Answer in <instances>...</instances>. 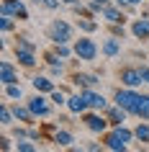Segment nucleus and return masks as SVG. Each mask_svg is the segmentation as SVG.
Segmentation results:
<instances>
[{"label":"nucleus","mask_w":149,"mask_h":152,"mask_svg":"<svg viewBox=\"0 0 149 152\" xmlns=\"http://www.w3.org/2000/svg\"><path fill=\"white\" fill-rule=\"evenodd\" d=\"M131 139H136V137H134V129L118 124V126H113L108 134H105V147L113 150V152H126Z\"/></svg>","instance_id":"1"},{"label":"nucleus","mask_w":149,"mask_h":152,"mask_svg":"<svg viewBox=\"0 0 149 152\" xmlns=\"http://www.w3.org/2000/svg\"><path fill=\"white\" fill-rule=\"evenodd\" d=\"M141 98H144V93H139L136 88H118L116 93H113V103L124 106L126 111L131 113V116H136L139 113V106H141Z\"/></svg>","instance_id":"2"},{"label":"nucleus","mask_w":149,"mask_h":152,"mask_svg":"<svg viewBox=\"0 0 149 152\" xmlns=\"http://www.w3.org/2000/svg\"><path fill=\"white\" fill-rule=\"evenodd\" d=\"M72 36H75V28L72 23L62 21V18H54L47 28V39H52V44H70Z\"/></svg>","instance_id":"3"},{"label":"nucleus","mask_w":149,"mask_h":152,"mask_svg":"<svg viewBox=\"0 0 149 152\" xmlns=\"http://www.w3.org/2000/svg\"><path fill=\"white\" fill-rule=\"evenodd\" d=\"M75 57L77 59H82V62H95L98 59V54H100V47H98V41L90 39V36H80V39H75Z\"/></svg>","instance_id":"4"},{"label":"nucleus","mask_w":149,"mask_h":152,"mask_svg":"<svg viewBox=\"0 0 149 152\" xmlns=\"http://www.w3.org/2000/svg\"><path fill=\"white\" fill-rule=\"evenodd\" d=\"M82 124H85V129H90L93 134H105L108 126H110L108 116H105L103 111H93V108L82 113Z\"/></svg>","instance_id":"5"},{"label":"nucleus","mask_w":149,"mask_h":152,"mask_svg":"<svg viewBox=\"0 0 149 152\" xmlns=\"http://www.w3.org/2000/svg\"><path fill=\"white\" fill-rule=\"evenodd\" d=\"M52 98H47V93H36L33 98H28V108L33 111V116H39V119H47L49 113H52V103H49Z\"/></svg>","instance_id":"6"},{"label":"nucleus","mask_w":149,"mask_h":152,"mask_svg":"<svg viewBox=\"0 0 149 152\" xmlns=\"http://www.w3.org/2000/svg\"><path fill=\"white\" fill-rule=\"evenodd\" d=\"M121 52H124L121 36L110 34V36H105V39H103V44H100V54L105 57V59H116V57H121Z\"/></svg>","instance_id":"7"},{"label":"nucleus","mask_w":149,"mask_h":152,"mask_svg":"<svg viewBox=\"0 0 149 152\" xmlns=\"http://www.w3.org/2000/svg\"><path fill=\"white\" fill-rule=\"evenodd\" d=\"M0 10H3L5 16L18 18V21H28V8H26L21 0H3V3H0Z\"/></svg>","instance_id":"8"},{"label":"nucleus","mask_w":149,"mask_h":152,"mask_svg":"<svg viewBox=\"0 0 149 152\" xmlns=\"http://www.w3.org/2000/svg\"><path fill=\"white\" fill-rule=\"evenodd\" d=\"M118 80H121V85H126V88H141V85H144L139 67H121V70H118Z\"/></svg>","instance_id":"9"},{"label":"nucleus","mask_w":149,"mask_h":152,"mask_svg":"<svg viewBox=\"0 0 149 152\" xmlns=\"http://www.w3.org/2000/svg\"><path fill=\"white\" fill-rule=\"evenodd\" d=\"M80 93H82V98H85L87 101V106H90V108H93V111H105V108H108V98L103 96V93H98V90L95 88H87V90H80Z\"/></svg>","instance_id":"10"},{"label":"nucleus","mask_w":149,"mask_h":152,"mask_svg":"<svg viewBox=\"0 0 149 152\" xmlns=\"http://www.w3.org/2000/svg\"><path fill=\"white\" fill-rule=\"evenodd\" d=\"M31 85H33L36 93H47V96H52V93L57 90L52 75H33V77H31Z\"/></svg>","instance_id":"11"},{"label":"nucleus","mask_w":149,"mask_h":152,"mask_svg":"<svg viewBox=\"0 0 149 152\" xmlns=\"http://www.w3.org/2000/svg\"><path fill=\"white\" fill-rule=\"evenodd\" d=\"M0 83H3V85L18 83V67L10 62V59H3V62H0Z\"/></svg>","instance_id":"12"},{"label":"nucleus","mask_w":149,"mask_h":152,"mask_svg":"<svg viewBox=\"0 0 149 152\" xmlns=\"http://www.w3.org/2000/svg\"><path fill=\"white\" fill-rule=\"evenodd\" d=\"M72 83H75L80 90H87V88H95V85L100 83V77L93 75V72H75V75H72Z\"/></svg>","instance_id":"13"},{"label":"nucleus","mask_w":149,"mask_h":152,"mask_svg":"<svg viewBox=\"0 0 149 152\" xmlns=\"http://www.w3.org/2000/svg\"><path fill=\"white\" fill-rule=\"evenodd\" d=\"M67 111L75 113V116H82L85 111H90V106H87V101L82 98V93H75V96L67 98Z\"/></svg>","instance_id":"14"},{"label":"nucleus","mask_w":149,"mask_h":152,"mask_svg":"<svg viewBox=\"0 0 149 152\" xmlns=\"http://www.w3.org/2000/svg\"><path fill=\"white\" fill-rule=\"evenodd\" d=\"M105 116H108V121H110V126H118V124H124L126 121V116H129V111H126L124 106H118V103H110L108 108H105Z\"/></svg>","instance_id":"15"},{"label":"nucleus","mask_w":149,"mask_h":152,"mask_svg":"<svg viewBox=\"0 0 149 152\" xmlns=\"http://www.w3.org/2000/svg\"><path fill=\"white\" fill-rule=\"evenodd\" d=\"M131 36L134 39H139V41H149V18H136L131 23Z\"/></svg>","instance_id":"16"},{"label":"nucleus","mask_w":149,"mask_h":152,"mask_svg":"<svg viewBox=\"0 0 149 152\" xmlns=\"http://www.w3.org/2000/svg\"><path fill=\"white\" fill-rule=\"evenodd\" d=\"M16 59H18V64H21V67H28V70H31V67H36V62H39L33 49H16Z\"/></svg>","instance_id":"17"},{"label":"nucleus","mask_w":149,"mask_h":152,"mask_svg":"<svg viewBox=\"0 0 149 152\" xmlns=\"http://www.w3.org/2000/svg\"><path fill=\"white\" fill-rule=\"evenodd\" d=\"M100 16L105 18L108 23H124V21H126V18H124V10L118 8V5H105Z\"/></svg>","instance_id":"18"},{"label":"nucleus","mask_w":149,"mask_h":152,"mask_svg":"<svg viewBox=\"0 0 149 152\" xmlns=\"http://www.w3.org/2000/svg\"><path fill=\"white\" fill-rule=\"evenodd\" d=\"M13 113H16V121H23V124H28V126H31L33 124V119H36V116H33V111L31 108H28V103L26 106H13Z\"/></svg>","instance_id":"19"},{"label":"nucleus","mask_w":149,"mask_h":152,"mask_svg":"<svg viewBox=\"0 0 149 152\" xmlns=\"http://www.w3.org/2000/svg\"><path fill=\"white\" fill-rule=\"evenodd\" d=\"M3 96H5V101H21V98H23V88H21L18 83L3 85Z\"/></svg>","instance_id":"20"},{"label":"nucleus","mask_w":149,"mask_h":152,"mask_svg":"<svg viewBox=\"0 0 149 152\" xmlns=\"http://www.w3.org/2000/svg\"><path fill=\"white\" fill-rule=\"evenodd\" d=\"M72 142H75L72 132H67V129H57V132H54V144H57V147H70Z\"/></svg>","instance_id":"21"},{"label":"nucleus","mask_w":149,"mask_h":152,"mask_svg":"<svg viewBox=\"0 0 149 152\" xmlns=\"http://www.w3.org/2000/svg\"><path fill=\"white\" fill-rule=\"evenodd\" d=\"M16 121V113H13V106H8V103H3L0 106V126H5L8 129L10 124Z\"/></svg>","instance_id":"22"},{"label":"nucleus","mask_w":149,"mask_h":152,"mask_svg":"<svg viewBox=\"0 0 149 152\" xmlns=\"http://www.w3.org/2000/svg\"><path fill=\"white\" fill-rule=\"evenodd\" d=\"M134 137L141 144H149V121H139V126L134 129Z\"/></svg>","instance_id":"23"},{"label":"nucleus","mask_w":149,"mask_h":152,"mask_svg":"<svg viewBox=\"0 0 149 152\" xmlns=\"http://www.w3.org/2000/svg\"><path fill=\"white\" fill-rule=\"evenodd\" d=\"M77 28H80V31H85V34H93L95 28H98V21H93V16H82L77 21Z\"/></svg>","instance_id":"24"},{"label":"nucleus","mask_w":149,"mask_h":152,"mask_svg":"<svg viewBox=\"0 0 149 152\" xmlns=\"http://www.w3.org/2000/svg\"><path fill=\"white\" fill-rule=\"evenodd\" d=\"M54 54L59 59H70L75 54V47H70V44H54Z\"/></svg>","instance_id":"25"},{"label":"nucleus","mask_w":149,"mask_h":152,"mask_svg":"<svg viewBox=\"0 0 149 152\" xmlns=\"http://www.w3.org/2000/svg\"><path fill=\"white\" fill-rule=\"evenodd\" d=\"M13 28H16V18H13V16H5V13H3V18H0V31H3V36H8Z\"/></svg>","instance_id":"26"},{"label":"nucleus","mask_w":149,"mask_h":152,"mask_svg":"<svg viewBox=\"0 0 149 152\" xmlns=\"http://www.w3.org/2000/svg\"><path fill=\"white\" fill-rule=\"evenodd\" d=\"M16 150L18 152H36L39 147H36L31 139H26V137H23V139H18V142H16Z\"/></svg>","instance_id":"27"},{"label":"nucleus","mask_w":149,"mask_h":152,"mask_svg":"<svg viewBox=\"0 0 149 152\" xmlns=\"http://www.w3.org/2000/svg\"><path fill=\"white\" fill-rule=\"evenodd\" d=\"M139 121H149V96L144 93V98H141V106H139Z\"/></svg>","instance_id":"28"},{"label":"nucleus","mask_w":149,"mask_h":152,"mask_svg":"<svg viewBox=\"0 0 149 152\" xmlns=\"http://www.w3.org/2000/svg\"><path fill=\"white\" fill-rule=\"evenodd\" d=\"M16 49H33V52H36V44H33L28 36H16Z\"/></svg>","instance_id":"29"},{"label":"nucleus","mask_w":149,"mask_h":152,"mask_svg":"<svg viewBox=\"0 0 149 152\" xmlns=\"http://www.w3.org/2000/svg\"><path fill=\"white\" fill-rule=\"evenodd\" d=\"M39 8H47V10H57L59 5H62V0H33Z\"/></svg>","instance_id":"30"},{"label":"nucleus","mask_w":149,"mask_h":152,"mask_svg":"<svg viewBox=\"0 0 149 152\" xmlns=\"http://www.w3.org/2000/svg\"><path fill=\"white\" fill-rule=\"evenodd\" d=\"M49 98H52V103H54V106H67V98H70V96H64V90H54Z\"/></svg>","instance_id":"31"},{"label":"nucleus","mask_w":149,"mask_h":152,"mask_svg":"<svg viewBox=\"0 0 149 152\" xmlns=\"http://www.w3.org/2000/svg\"><path fill=\"white\" fill-rule=\"evenodd\" d=\"M62 72H64V64L62 62H52V64H49V75H52V77H59Z\"/></svg>","instance_id":"32"},{"label":"nucleus","mask_w":149,"mask_h":152,"mask_svg":"<svg viewBox=\"0 0 149 152\" xmlns=\"http://www.w3.org/2000/svg\"><path fill=\"white\" fill-rule=\"evenodd\" d=\"M0 150H3V152H10V150H16V144H10L8 137H0Z\"/></svg>","instance_id":"33"},{"label":"nucleus","mask_w":149,"mask_h":152,"mask_svg":"<svg viewBox=\"0 0 149 152\" xmlns=\"http://www.w3.org/2000/svg\"><path fill=\"white\" fill-rule=\"evenodd\" d=\"M139 72H141V80H144V85H149V62H147V64H141Z\"/></svg>","instance_id":"34"},{"label":"nucleus","mask_w":149,"mask_h":152,"mask_svg":"<svg viewBox=\"0 0 149 152\" xmlns=\"http://www.w3.org/2000/svg\"><path fill=\"white\" fill-rule=\"evenodd\" d=\"M13 134H16V139H23V137H28V132H26L23 126H18L16 132H13Z\"/></svg>","instance_id":"35"},{"label":"nucleus","mask_w":149,"mask_h":152,"mask_svg":"<svg viewBox=\"0 0 149 152\" xmlns=\"http://www.w3.org/2000/svg\"><path fill=\"white\" fill-rule=\"evenodd\" d=\"M62 5H72L75 8V5H80V0H62Z\"/></svg>","instance_id":"36"},{"label":"nucleus","mask_w":149,"mask_h":152,"mask_svg":"<svg viewBox=\"0 0 149 152\" xmlns=\"http://www.w3.org/2000/svg\"><path fill=\"white\" fill-rule=\"evenodd\" d=\"M139 3H144V0H129V5H139Z\"/></svg>","instance_id":"37"},{"label":"nucleus","mask_w":149,"mask_h":152,"mask_svg":"<svg viewBox=\"0 0 149 152\" xmlns=\"http://www.w3.org/2000/svg\"><path fill=\"white\" fill-rule=\"evenodd\" d=\"M95 3H108V0H95Z\"/></svg>","instance_id":"38"}]
</instances>
